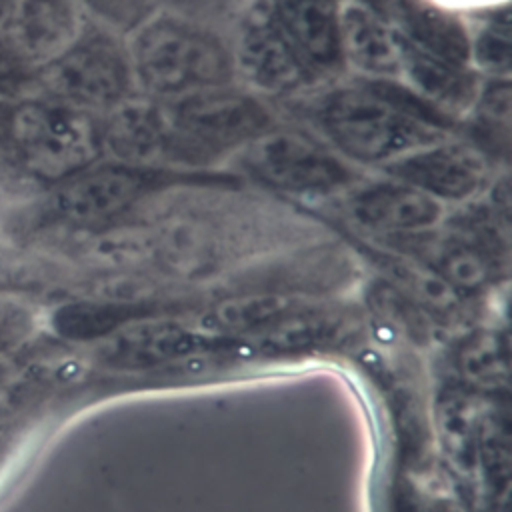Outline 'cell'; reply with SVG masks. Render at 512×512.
<instances>
[{
	"label": "cell",
	"instance_id": "6",
	"mask_svg": "<svg viewBox=\"0 0 512 512\" xmlns=\"http://www.w3.org/2000/svg\"><path fill=\"white\" fill-rule=\"evenodd\" d=\"M32 94L96 116L136 96L124 36L88 24L62 56L32 76Z\"/></svg>",
	"mask_w": 512,
	"mask_h": 512
},
{
	"label": "cell",
	"instance_id": "24",
	"mask_svg": "<svg viewBox=\"0 0 512 512\" xmlns=\"http://www.w3.org/2000/svg\"><path fill=\"white\" fill-rule=\"evenodd\" d=\"M256 2L258 0H158V6L202 22L228 36Z\"/></svg>",
	"mask_w": 512,
	"mask_h": 512
},
{
	"label": "cell",
	"instance_id": "2",
	"mask_svg": "<svg viewBox=\"0 0 512 512\" xmlns=\"http://www.w3.org/2000/svg\"><path fill=\"white\" fill-rule=\"evenodd\" d=\"M156 102L166 174L226 168L250 140L280 120L274 104L236 82Z\"/></svg>",
	"mask_w": 512,
	"mask_h": 512
},
{
	"label": "cell",
	"instance_id": "5",
	"mask_svg": "<svg viewBox=\"0 0 512 512\" xmlns=\"http://www.w3.org/2000/svg\"><path fill=\"white\" fill-rule=\"evenodd\" d=\"M226 168L268 190L320 198L342 194L366 174L304 126L282 120L250 140Z\"/></svg>",
	"mask_w": 512,
	"mask_h": 512
},
{
	"label": "cell",
	"instance_id": "15",
	"mask_svg": "<svg viewBox=\"0 0 512 512\" xmlns=\"http://www.w3.org/2000/svg\"><path fill=\"white\" fill-rule=\"evenodd\" d=\"M408 44L470 66L466 20L432 0H368Z\"/></svg>",
	"mask_w": 512,
	"mask_h": 512
},
{
	"label": "cell",
	"instance_id": "21",
	"mask_svg": "<svg viewBox=\"0 0 512 512\" xmlns=\"http://www.w3.org/2000/svg\"><path fill=\"white\" fill-rule=\"evenodd\" d=\"M510 110V78H482L476 100L464 120L474 126L478 134L474 142L482 140L486 152L488 144L508 148Z\"/></svg>",
	"mask_w": 512,
	"mask_h": 512
},
{
	"label": "cell",
	"instance_id": "16",
	"mask_svg": "<svg viewBox=\"0 0 512 512\" xmlns=\"http://www.w3.org/2000/svg\"><path fill=\"white\" fill-rule=\"evenodd\" d=\"M110 346L112 356L122 362H164L208 348L214 338L200 334L192 326L174 320H152L136 324L116 334Z\"/></svg>",
	"mask_w": 512,
	"mask_h": 512
},
{
	"label": "cell",
	"instance_id": "11",
	"mask_svg": "<svg viewBox=\"0 0 512 512\" xmlns=\"http://www.w3.org/2000/svg\"><path fill=\"white\" fill-rule=\"evenodd\" d=\"M88 24L72 0H10L0 16V46L34 76L62 56Z\"/></svg>",
	"mask_w": 512,
	"mask_h": 512
},
{
	"label": "cell",
	"instance_id": "10",
	"mask_svg": "<svg viewBox=\"0 0 512 512\" xmlns=\"http://www.w3.org/2000/svg\"><path fill=\"white\" fill-rule=\"evenodd\" d=\"M358 178L342 194L346 214L358 226L382 236H420L432 232L446 216V204L386 174Z\"/></svg>",
	"mask_w": 512,
	"mask_h": 512
},
{
	"label": "cell",
	"instance_id": "1",
	"mask_svg": "<svg viewBox=\"0 0 512 512\" xmlns=\"http://www.w3.org/2000/svg\"><path fill=\"white\" fill-rule=\"evenodd\" d=\"M344 76L284 104L296 112V124L360 172H380L412 150L454 132L398 84Z\"/></svg>",
	"mask_w": 512,
	"mask_h": 512
},
{
	"label": "cell",
	"instance_id": "20",
	"mask_svg": "<svg viewBox=\"0 0 512 512\" xmlns=\"http://www.w3.org/2000/svg\"><path fill=\"white\" fill-rule=\"evenodd\" d=\"M468 28L470 66L482 78H510V22L508 12H490Z\"/></svg>",
	"mask_w": 512,
	"mask_h": 512
},
{
	"label": "cell",
	"instance_id": "9",
	"mask_svg": "<svg viewBox=\"0 0 512 512\" xmlns=\"http://www.w3.org/2000/svg\"><path fill=\"white\" fill-rule=\"evenodd\" d=\"M162 174L100 158L56 182L50 204L66 222L78 226L102 224L132 208L154 188L156 176Z\"/></svg>",
	"mask_w": 512,
	"mask_h": 512
},
{
	"label": "cell",
	"instance_id": "28",
	"mask_svg": "<svg viewBox=\"0 0 512 512\" xmlns=\"http://www.w3.org/2000/svg\"><path fill=\"white\" fill-rule=\"evenodd\" d=\"M26 316L18 314L14 304H6L0 300V350L16 342L24 332Z\"/></svg>",
	"mask_w": 512,
	"mask_h": 512
},
{
	"label": "cell",
	"instance_id": "4",
	"mask_svg": "<svg viewBox=\"0 0 512 512\" xmlns=\"http://www.w3.org/2000/svg\"><path fill=\"white\" fill-rule=\"evenodd\" d=\"M4 136L28 174L54 184L102 158L100 116L40 94L10 106Z\"/></svg>",
	"mask_w": 512,
	"mask_h": 512
},
{
	"label": "cell",
	"instance_id": "26",
	"mask_svg": "<svg viewBox=\"0 0 512 512\" xmlns=\"http://www.w3.org/2000/svg\"><path fill=\"white\" fill-rule=\"evenodd\" d=\"M32 94V74L0 46V110Z\"/></svg>",
	"mask_w": 512,
	"mask_h": 512
},
{
	"label": "cell",
	"instance_id": "22",
	"mask_svg": "<svg viewBox=\"0 0 512 512\" xmlns=\"http://www.w3.org/2000/svg\"><path fill=\"white\" fill-rule=\"evenodd\" d=\"M126 318L122 304L72 302L54 312V330L68 338H94L112 332Z\"/></svg>",
	"mask_w": 512,
	"mask_h": 512
},
{
	"label": "cell",
	"instance_id": "12",
	"mask_svg": "<svg viewBox=\"0 0 512 512\" xmlns=\"http://www.w3.org/2000/svg\"><path fill=\"white\" fill-rule=\"evenodd\" d=\"M336 30L346 76L396 84L402 38L368 0H336Z\"/></svg>",
	"mask_w": 512,
	"mask_h": 512
},
{
	"label": "cell",
	"instance_id": "19",
	"mask_svg": "<svg viewBox=\"0 0 512 512\" xmlns=\"http://www.w3.org/2000/svg\"><path fill=\"white\" fill-rule=\"evenodd\" d=\"M422 256L426 258V266L454 290H478L492 276V264L480 244V236L466 238L458 234L436 240Z\"/></svg>",
	"mask_w": 512,
	"mask_h": 512
},
{
	"label": "cell",
	"instance_id": "3",
	"mask_svg": "<svg viewBox=\"0 0 512 512\" xmlns=\"http://www.w3.org/2000/svg\"><path fill=\"white\" fill-rule=\"evenodd\" d=\"M124 42L144 98L174 100L236 82L228 36L178 12L158 8Z\"/></svg>",
	"mask_w": 512,
	"mask_h": 512
},
{
	"label": "cell",
	"instance_id": "29",
	"mask_svg": "<svg viewBox=\"0 0 512 512\" xmlns=\"http://www.w3.org/2000/svg\"><path fill=\"white\" fill-rule=\"evenodd\" d=\"M8 402H10V392L6 388H0V412H4Z\"/></svg>",
	"mask_w": 512,
	"mask_h": 512
},
{
	"label": "cell",
	"instance_id": "14",
	"mask_svg": "<svg viewBox=\"0 0 512 512\" xmlns=\"http://www.w3.org/2000/svg\"><path fill=\"white\" fill-rule=\"evenodd\" d=\"M308 70L328 82L344 76L338 54L336 0H264Z\"/></svg>",
	"mask_w": 512,
	"mask_h": 512
},
{
	"label": "cell",
	"instance_id": "25",
	"mask_svg": "<svg viewBox=\"0 0 512 512\" xmlns=\"http://www.w3.org/2000/svg\"><path fill=\"white\" fill-rule=\"evenodd\" d=\"M460 366L468 380L482 386H496L506 378V352L492 334L468 342L460 352Z\"/></svg>",
	"mask_w": 512,
	"mask_h": 512
},
{
	"label": "cell",
	"instance_id": "23",
	"mask_svg": "<svg viewBox=\"0 0 512 512\" xmlns=\"http://www.w3.org/2000/svg\"><path fill=\"white\" fill-rule=\"evenodd\" d=\"M86 20L112 34L126 36L140 26L152 12L158 0H72Z\"/></svg>",
	"mask_w": 512,
	"mask_h": 512
},
{
	"label": "cell",
	"instance_id": "13",
	"mask_svg": "<svg viewBox=\"0 0 512 512\" xmlns=\"http://www.w3.org/2000/svg\"><path fill=\"white\" fill-rule=\"evenodd\" d=\"M396 84L424 108L442 118L464 120L482 84V76L468 64L442 58L402 40Z\"/></svg>",
	"mask_w": 512,
	"mask_h": 512
},
{
	"label": "cell",
	"instance_id": "30",
	"mask_svg": "<svg viewBox=\"0 0 512 512\" xmlns=\"http://www.w3.org/2000/svg\"><path fill=\"white\" fill-rule=\"evenodd\" d=\"M8 2H10V0H0V16H2V14H4V10H6V6H8Z\"/></svg>",
	"mask_w": 512,
	"mask_h": 512
},
{
	"label": "cell",
	"instance_id": "7",
	"mask_svg": "<svg viewBox=\"0 0 512 512\" xmlns=\"http://www.w3.org/2000/svg\"><path fill=\"white\" fill-rule=\"evenodd\" d=\"M228 44L236 84L274 106L322 84L292 48L264 0L238 20Z\"/></svg>",
	"mask_w": 512,
	"mask_h": 512
},
{
	"label": "cell",
	"instance_id": "17",
	"mask_svg": "<svg viewBox=\"0 0 512 512\" xmlns=\"http://www.w3.org/2000/svg\"><path fill=\"white\" fill-rule=\"evenodd\" d=\"M292 310H296L294 300L282 294L240 296L204 310L192 328L214 340L222 336H244Z\"/></svg>",
	"mask_w": 512,
	"mask_h": 512
},
{
	"label": "cell",
	"instance_id": "27",
	"mask_svg": "<svg viewBox=\"0 0 512 512\" xmlns=\"http://www.w3.org/2000/svg\"><path fill=\"white\" fill-rule=\"evenodd\" d=\"M446 420V434L450 436V442L458 446L462 452H468L472 448V422L468 408L462 404H450L444 412Z\"/></svg>",
	"mask_w": 512,
	"mask_h": 512
},
{
	"label": "cell",
	"instance_id": "8",
	"mask_svg": "<svg viewBox=\"0 0 512 512\" xmlns=\"http://www.w3.org/2000/svg\"><path fill=\"white\" fill-rule=\"evenodd\" d=\"M378 174L402 180L446 206L478 198L496 176L492 156L456 132L412 150Z\"/></svg>",
	"mask_w": 512,
	"mask_h": 512
},
{
	"label": "cell",
	"instance_id": "18",
	"mask_svg": "<svg viewBox=\"0 0 512 512\" xmlns=\"http://www.w3.org/2000/svg\"><path fill=\"white\" fill-rule=\"evenodd\" d=\"M336 336V322L326 314L292 310L262 328L244 334L240 346L250 352H302Z\"/></svg>",
	"mask_w": 512,
	"mask_h": 512
}]
</instances>
